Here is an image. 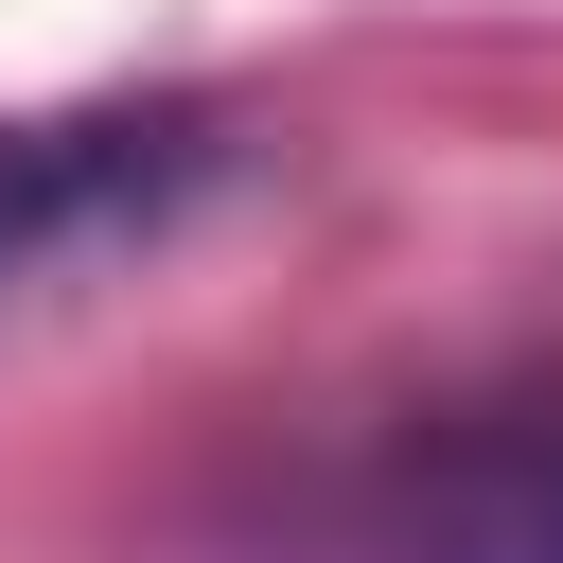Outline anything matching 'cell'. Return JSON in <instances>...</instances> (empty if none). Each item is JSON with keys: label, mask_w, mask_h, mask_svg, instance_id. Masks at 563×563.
Returning <instances> with one entry per match:
<instances>
[{"label": "cell", "mask_w": 563, "mask_h": 563, "mask_svg": "<svg viewBox=\"0 0 563 563\" xmlns=\"http://www.w3.org/2000/svg\"><path fill=\"white\" fill-rule=\"evenodd\" d=\"M211 176H229V106H194V88L18 106L0 123V299H35L53 264H88L123 229H176Z\"/></svg>", "instance_id": "2"}, {"label": "cell", "mask_w": 563, "mask_h": 563, "mask_svg": "<svg viewBox=\"0 0 563 563\" xmlns=\"http://www.w3.org/2000/svg\"><path fill=\"white\" fill-rule=\"evenodd\" d=\"M264 563H563V369L440 387L282 493Z\"/></svg>", "instance_id": "1"}]
</instances>
